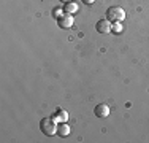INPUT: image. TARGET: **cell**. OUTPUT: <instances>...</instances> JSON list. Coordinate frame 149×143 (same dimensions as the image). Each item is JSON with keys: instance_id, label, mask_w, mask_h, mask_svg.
<instances>
[{"instance_id": "cell-1", "label": "cell", "mask_w": 149, "mask_h": 143, "mask_svg": "<svg viewBox=\"0 0 149 143\" xmlns=\"http://www.w3.org/2000/svg\"><path fill=\"white\" fill-rule=\"evenodd\" d=\"M124 18H125V11L120 6H109L106 10V19L111 22H120L124 21Z\"/></svg>"}, {"instance_id": "cell-2", "label": "cell", "mask_w": 149, "mask_h": 143, "mask_svg": "<svg viewBox=\"0 0 149 143\" xmlns=\"http://www.w3.org/2000/svg\"><path fill=\"white\" fill-rule=\"evenodd\" d=\"M40 129L45 135H49V137L57 134V124H56V121L52 118H43L40 121Z\"/></svg>"}, {"instance_id": "cell-3", "label": "cell", "mask_w": 149, "mask_h": 143, "mask_svg": "<svg viewBox=\"0 0 149 143\" xmlns=\"http://www.w3.org/2000/svg\"><path fill=\"white\" fill-rule=\"evenodd\" d=\"M95 29H97L98 34H109L113 30V24L108 19H100L97 22V26H95Z\"/></svg>"}, {"instance_id": "cell-4", "label": "cell", "mask_w": 149, "mask_h": 143, "mask_svg": "<svg viewBox=\"0 0 149 143\" xmlns=\"http://www.w3.org/2000/svg\"><path fill=\"white\" fill-rule=\"evenodd\" d=\"M73 16L72 14H62V16L57 19V24H59V27H62V29H70V27H73Z\"/></svg>"}, {"instance_id": "cell-5", "label": "cell", "mask_w": 149, "mask_h": 143, "mask_svg": "<svg viewBox=\"0 0 149 143\" xmlns=\"http://www.w3.org/2000/svg\"><path fill=\"white\" fill-rule=\"evenodd\" d=\"M94 114L97 118H106L109 114V107L106 105V103H98L94 108Z\"/></svg>"}, {"instance_id": "cell-6", "label": "cell", "mask_w": 149, "mask_h": 143, "mask_svg": "<svg viewBox=\"0 0 149 143\" xmlns=\"http://www.w3.org/2000/svg\"><path fill=\"white\" fill-rule=\"evenodd\" d=\"M52 119L56 121V123H65L67 119H68V114H67V111L65 110H57V111H56V114L54 116H52Z\"/></svg>"}, {"instance_id": "cell-7", "label": "cell", "mask_w": 149, "mask_h": 143, "mask_svg": "<svg viewBox=\"0 0 149 143\" xmlns=\"http://www.w3.org/2000/svg\"><path fill=\"white\" fill-rule=\"evenodd\" d=\"M70 134V126L67 123H59L57 124V135L60 137H67Z\"/></svg>"}, {"instance_id": "cell-8", "label": "cell", "mask_w": 149, "mask_h": 143, "mask_svg": "<svg viewBox=\"0 0 149 143\" xmlns=\"http://www.w3.org/2000/svg\"><path fill=\"white\" fill-rule=\"evenodd\" d=\"M63 13H67V14H73L74 13H78V5L74 2H68V3H65V6H63Z\"/></svg>"}, {"instance_id": "cell-9", "label": "cell", "mask_w": 149, "mask_h": 143, "mask_svg": "<svg viewBox=\"0 0 149 143\" xmlns=\"http://www.w3.org/2000/svg\"><path fill=\"white\" fill-rule=\"evenodd\" d=\"M62 13H63V8H54L52 10V16H54L56 19H59V18L62 16Z\"/></svg>"}, {"instance_id": "cell-10", "label": "cell", "mask_w": 149, "mask_h": 143, "mask_svg": "<svg viewBox=\"0 0 149 143\" xmlns=\"http://www.w3.org/2000/svg\"><path fill=\"white\" fill-rule=\"evenodd\" d=\"M113 30L119 32L120 30V22H114V24H113Z\"/></svg>"}, {"instance_id": "cell-11", "label": "cell", "mask_w": 149, "mask_h": 143, "mask_svg": "<svg viewBox=\"0 0 149 143\" xmlns=\"http://www.w3.org/2000/svg\"><path fill=\"white\" fill-rule=\"evenodd\" d=\"M83 2H84V3H87V5H91V3H94L95 0H83Z\"/></svg>"}, {"instance_id": "cell-12", "label": "cell", "mask_w": 149, "mask_h": 143, "mask_svg": "<svg viewBox=\"0 0 149 143\" xmlns=\"http://www.w3.org/2000/svg\"><path fill=\"white\" fill-rule=\"evenodd\" d=\"M62 3H68V2H73V0H60Z\"/></svg>"}]
</instances>
